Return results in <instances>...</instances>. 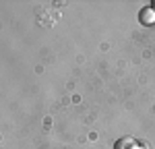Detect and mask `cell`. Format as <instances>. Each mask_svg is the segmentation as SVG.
<instances>
[{
    "label": "cell",
    "mask_w": 155,
    "mask_h": 149,
    "mask_svg": "<svg viewBox=\"0 0 155 149\" xmlns=\"http://www.w3.org/2000/svg\"><path fill=\"white\" fill-rule=\"evenodd\" d=\"M139 21L143 25H151L155 21V11L151 8V6H145V8H141V12H139Z\"/></svg>",
    "instance_id": "6da1fadb"
},
{
    "label": "cell",
    "mask_w": 155,
    "mask_h": 149,
    "mask_svg": "<svg viewBox=\"0 0 155 149\" xmlns=\"http://www.w3.org/2000/svg\"><path fill=\"white\" fill-rule=\"evenodd\" d=\"M114 149H137V139L124 137V139H120L118 143L114 145Z\"/></svg>",
    "instance_id": "7a4b0ae2"
},
{
    "label": "cell",
    "mask_w": 155,
    "mask_h": 149,
    "mask_svg": "<svg viewBox=\"0 0 155 149\" xmlns=\"http://www.w3.org/2000/svg\"><path fill=\"white\" fill-rule=\"evenodd\" d=\"M151 8H153V11H155V2H153V4H151Z\"/></svg>",
    "instance_id": "3957f363"
}]
</instances>
